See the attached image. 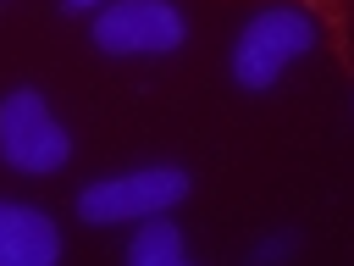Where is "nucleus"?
<instances>
[{
    "mask_svg": "<svg viewBox=\"0 0 354 266\" xmlns=\"http://www.w3.org/2000/svg\"><path fill=\"white\" fill-rule=\"evenodd\" d=\"M315 44H321V28H315L310 11H299V6H266L232 39V83L249 89V94H266Z\"/></svg>",
    "mask_w": 354,
    "mask_h": 266,
    "instance_id": "obj_1",
    "label": "nucleus"
},
{
    "mask_svg": "<svg viewBox=\"0 0 354 266\" xmlns=\"http://www.w3.org/2000/svg\"><path fill=\"white\" fill-rule=\"evenodd\" d=\"M0 161L28 177H50L72 161V133L44 100V89L17 83L0 94Z\"/></svg>",
    "mask_w": 354,
    "mask_h": 266,
    "instance_id": "obj_2",
    "label": "nucleus"
},
{
    "mask_svg": "<svg viewBox=\"0 0 354 266\" xmlns=\"http://www.w3.org/2000/svg\"><path fill=\"white\" fill-rule=\"evenodd\" d=\"M194 177L183 166H133V172H111L94 177L77 194V216L88 227H122V222H144L160 211H177L188 200Z\"/></svg>",
    "mask_w": 354,
    "mask_h": 266,
    "instance_id": "obj_3",
    "label": "nucleus"
},
{
    "mask_svg": "<svg viewBox=\"0 0 354 266\" xmlns=\"http://www.w3.org/2000/svg\"><path fill=\"white\" fill-rule=\"evenodd\" d=\"M100 55H177L188 44V22L171 0H105L88 22Z\"/></svg>",
    "mask_w": 354,
    "mask_h": 266,
    "instance_id": "obj_4",
    "label": "nucleus"
},
{
    "mask_svg": "<svg viewBox=\"0 0 354 266\" xmlns=\"http://www.w3.org/2000/svg\"><path fill=\"white\" fill-rule=\"evenodd\" d=\"M61 227L28 200H0V266H55Z\"/></svg>",
    "mask_w": 354,
    "mask_h": 266,
    "instance_id": "obj_5",
    "label": "nucleus"
},
{
    "mask_svg": "<svg viewBox=\"0 0 354 266\" xmlns=\"http://www.w3.org/2000/svg\"><path fill=\"white\" fill-rule=\"evenodd\" d=\"M166 216H171V211L144 216V222L133 227V238H127V260H133V266H188V238H183V227L166 222Z\"/></svg>",
    "mask_w": 354,
    "mask_h": 266,
    "instance_id": "obj_6",
    "label": "nucleus"
},
{
    "mask_svg": "<svg viewBox=\"0 0 354 266\" xmlns=\"http://www.w3.org/2000/svg\"><path fill=\"white\" fill-rule=\"evenodd\" d=\"M288 249H293V238H260L254 244V260H282Z\"/></svg>",
    "mask_w": 354,
    "mask_h": 266,
    "instance_id": "obj_7",
    "label": "nucleus"
},
{
    "mask_svg": "<svg viewBox=\"0 0 354 266\" xmlns=\"http://www.w3.org/2000/svg\"><path fill=\"white\" fill-rule=\"evenodd\" d=\"M61 6H66V11H100L105 0H61Z\"/></svg>",
    "mask_w": 354,
    "mask_h": 266,
    "instance_id": "obj_8",
    "label": "nucleus"
}]
</instances>
